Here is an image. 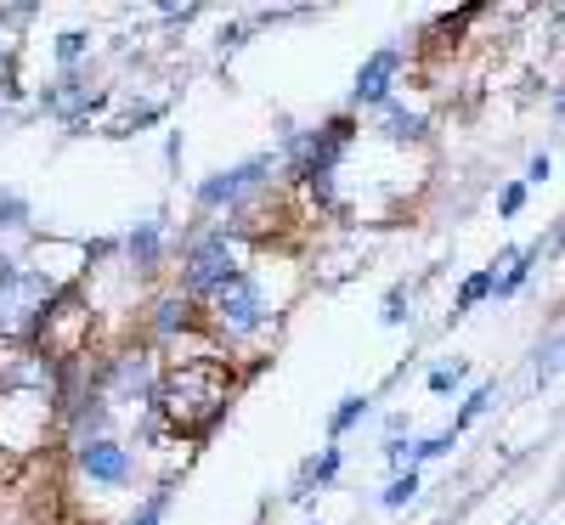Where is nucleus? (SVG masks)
I'll return each mask as SVG.
<instances>
[{"instance_id":"nucleus-24","label":"nucleus","mask_w":565,"mask_h":525,"mask_svg":"<svg viewBox=\"0 0 565 525\" xmlns=\"http://www.w3.org/2000/svg\"><path fill=\"white\" fill-rule=\"evenodd\" d=\"M380 322H385V328H407V322H413V289H407V282H391V289H385Z\"/></svg>"},{"instance_id":"nucleus-29","label":"nucleus","mask_w":565,"mask_h":525,"mask_svg":"<svg viewBox=\"0 0 565 525\" xmlns=\"http://www.w3.org/2000/svg\"><path fill=\"white\" fill-rule=\"evenodd\" d=\"M548 181H554V159H548V153H532V159H526V175H521V186L532 193V186H548Z\"/></svg>"},{"instance_id":"nucleus-2","label":"nucleus","mask_w":565,"mask_h":525,"mask_svg":"<svg viewBox=\"0 0 565 525\" xmlns=\"http://www.w3.org/2000/svg\"><path fill=\"white\" fill-rule=\"evenodd\" d=\"M232 407V356H181L170 367H159V390H153V418L170 429V436H193L210 441L221 418Z\"/></svg>"},{"instance_id":"nucleus-17","label":"nucleus","mask_w":565,"mask_h":525,"mask_svg":"<svg viewBox=\"0 0 565 525\" xmlns=\"http://www.w3.org/2000/svg\"><path fill=\"white\" fill-rule=\"evenodd\" d=\"M373 418V396L367 390H351V396H340V407L328 413V447H340L351 429H362Z\"/></svg>"},{"instance_id":"nucleus-1","label":"nucleus","mask_w":565,"mask_h":525,"mask_svg":"<svg viewBox=\"0 0 565 525\" xmlns=\"http://www.w3.org/2000/svg\"><path fill=\"white\" fill-rule=\"evenodd\" d=\"M295 294V277H289V260H249L232 282L199 306V328L210 333V351H249L260 345L266 333H277L282 322V306Z\"/></svg>"},{"instance_id":"nucleus-25","label":"nucleus","mask_w":565,"mask_h":525,"mask_svg":"<svg viewBox=\"0 0 565 525\" xmlns=\"http://www.w3.org/2000/svg\"><path fill=\"white\" fill-rule=\"evenodd\" d=\"M463 378H469L463 362H436L430 373H424V390H430V396H458V390H463Z\"/></svg>"},{"instance_id":"nucleus-22","label":"nucleus","mask_w":565,"mask_h":525,"mask_svg":"<svg viewBox=\"0 0 565 525\" xmlns=\"http://www.w3.org/2000/svg\"><path fill=\"white\" fill-rule=\"evenodd\" d=\"M418 492H424V474H418V469H396L391 481H385V492H380V508L396 514V508H407Z\"/></svg>"},{"instance_id":"nucleus-4","label":"nucleus","mask_w":565,"mask_h":525,"mask_svg":"<svg viewBox=\"0 0 565 525\" xmlns=\"http://www.w3.org/2000/svg\"><path fill=\"white\" fill-rule=\"evenodd\" d=\"M277 153L271 148H260V153H249V159H238V164H226V170H210L199 186H193V210H199V221H232L238 210H249L255 199H266L271 186H277Z\"/></svg>"},{"instance_id":"nucleus-3","label":"nucleus","mask_w":565,"mask_h":525,"mask_svg":"<svg viewBox=\"0 0 565 525\" xmlns=\"http://www.w3.org/2000/svg\"><path fill=\"white\" fill-rule=\"evenodd\" d=\"M249 266V249L232 237L221 221H199L193 232L181 237V266H175V282L170 289L181 294V300H193V306H204L221 282H232Z\"/></svg>"},{"instance_id":"nucleus-20","label":"nucleus","mask_w":565,"mask_h":525,"mask_svg":"<svg viewBox=\"0 0 565 525\" xmlns=\"http://www.w3.org/2000/svg\"><path fill=\"white\" fill-rule=\"evenodd\" d=\"M170 503H175V486L159 481V486L141 492V503L125 514V525H164V519H170Z\"/></svg>"},{"instance_id":"nucleus-7","label":"nucleus","mask_w":565,"mask_h":525,"mask_svg":"<svg viewBox=\"0 0 565 525\" xmlns=\"http://www.w3.org/2000/svg\"><path fill=\"white\" fill-rule=\"evenodd\" d=\"M108 108H114V85H90V68L57 74L52 85L34 90V114L57 119L63 136H90V125H97Z\"/></svg>"},{"instance_id":"nucleus-6","label":"nucleus","mask_w":565,"mask_h":525,"mask_svg":"<svg viewBox=\"0 0 565 525\" xmlns=\"http://www.w3.org/2000/svg\"><path fill=\"white\" fill-rule=\"evenodd\" d=\"M90 390H97L114 413H148L153 407V390H159V351L148 345H125L114 356H103L90 367Z\"/></svg>"},{"instance_id":"nucleus-8","label":"nucleus","mask_w":565,"mask_h":525,"mask_svg":"<svg viewBox=\"0 0 565 525\" xmlns=\"http://www.w3.org/2000/svg\"><path fill=\"white\" fill-rule=\"evenodd\" d=\"M74 458V481L85 492H97V497H119L141 481V452L125 447L119 436H103V441H85L68 452Z\"/></svg>"},{"instance_id":"nucleus-18","label":"nucleus","mask_w":565,"mask_h":525,"mask_svg":"<svg viewBox=\"0 0 565 525\" xmlns=\"http://www.w3.org/2000/svg\"><path fill=\"white\" fill-rule=\"evenodd\" d=\"M90 52H97V34H90V29H63V34L52 40V63H57V74L90 68Z\"/></svg>"},{"instance_id":"nucleus-9","label":"nucleus","mask_w":565,"mask_h":525,"mask_svg":"<svg viewBox=\"0 0 565 525\" xmlns=\"http://www.w3.org/2000/svg\"><path fill=\"white\" fill-rule=\"evenodd\" d=\"M52 429H57V413H52L45 396L0 390V447H7V452H40Z\"/></svg>"},{"instance_id":"nucleus-13","label":"nucleus","mask_w":565,"mask_h":525,"mask_svg":"<svg viewBox=\"0 0 565 525\" xmlns=\"http://www.w3.org/2000/svg\"><path fill=\"white\" fill-rule=\"evenodd\" d=\"M367 119H373V125H362V130H373L380 141H391V148H424V141H430V114L413 108L407 97L380 103Z\"/></svg>"},{"instance_id":"nucleus-32","label":"nucleus","mask_w":565,"mask_h":525,"mask_svg":"<svg viewBox=\"0 0 565 525\" xmlns=\"http://www.w3.org/2000/svg\"><path fill=\"white\" fill-rule=\"evenodd\" d=\"M181 153H186V136H181V130H170V136H164V164H170V170H181Z\"/></svg>"},{"instance_id":"nucleus-21","label":"nucleus","mask_w":565,"mask_h":525,"mask_svg":"<svg viewBox=\"0 0 565 525\" xmlns=\"http://www.w3.org/2000/svg\"><path fill=\"white\" fill-rule=\"evenodd\" d=\"M487 300H492V266L469 271V277L458 282V294H452V322H458V317H469V311H481Z\"/></svg>"},{"instance_id":"nucleus-11","label":"nucleus","mask_w":565,"mask_h":525,"mask_svg":"<svg viewBox=\"0 0 565 525\" xmlns=\"http://www.w3.org/2000/svg\"><path fill=\"white\" fill-rule=\"evenodd\" d=\"M119 255H125V271L130 277H159L164 266H170V215L164 210H153V215H141L125 237H119Z\"/></svg>"},{"instance_id":"nucleus-35","label":"nucleus","mask_w":565,"mask_h":525,"mask_svg":"<svg viewBox=\"0 0 565 525\" xmlns=\"http://www.w3.org/2000/svg\"><path fill=\"white\" fill-rule=\"evenodd\" d=\"M306 525H322V519H306Z\"/></svg>"},{"instance_id":"nucleus-10","label":"nucleus","mask_w":565,"mask_h":525,"mask_svg":"<svg viewBox=\"0 0 565 525\" xmlns=\"http://www.w3.org/2000/svg\"><path fill=\"white\" fill-rule=\"evenodd\" d=\"M402 68H407V52L402 45H380V52H367L362 57V68H356V79H351V103H345V114H373L380 103H391L396 97V85H402Z\"/></svg>"},{"instance_id":"nucleus-16","label":"nucleus","mask_w":565,"mask_h":525,"mask_svg":"<svg viewBox=\"0 0 565 525\" xmlns=\"http://www.w3.org/2000/svg\"><path fill=\"white\" fill-rule=\"evenodd\" d=\"M170 119V103L159 97V103H130L119 119H108L103 125V136H114V141H130V136H141V130H153V125H164Z\"/></svg>"},{"instance_id":"nucleus-27","label":"nucleus","mask_w":565,"mask_h":525,"mask_svg":"<svg viewBox=\"0 0 565 525\" xmlns=\"http://www.w3.org/2000/svg\"><path fill=\"white\" fill-rule=\"evenodd\" d=\"M249 34H255V23H221V34H215V52H221V57L244 52V45H249Z\"/></svg>"},{"instance_id":"nucleus-28","label":"nucleus","mask_w":565,"mask_h":525,"mask_svg":"<svg viewBox=\"0 0 565 525\" xmlns=\"http://www.w3.org/2000/svg\"><path fill=\"white\" fill-rule=\"evenodd\" d=\"M526 199H532V193H526L521 181H503V186H498V215H503V221H514V215L526 210Z\"/></svg>"},{"instance_id":"nucleus-31","label":"nucleus","mask_w":565,"mask_h":525,"mask_svg":"<svg viewBox=\"0 0 565 525\" xmlns=\"http://www.w3.org/2000/svg\"><path fill=\"white\" fill-rule=\"evenodd\" d=\"M18 74V40L12 34H0V79Z\"/></svg>"},{"instance_id":"nucleus-34","label":"nucleus","mask_w":565,"mask_h":525,"mask_svg":"<svg viewBox=\"0 0 565 525\" xmlns=\"http://www.w3.org/2000/svg\"><path fill=\"white\" fill-rule=\"evenodd\" d=\"M18 266H23V255H12V249H0V289L18 277Z\"/></svg>"},{"instance_id":"nucleus-26","label":"nucleus","mask_w":565,"mask_h":525,"mask_svg":"<svg viewBox=\"0 0 565 525\" xmlns=\"http://www.w3.org/2000/svg\"><path fill=\"white\" fill-rule=\"evenodd\" d=\"M554 373H559V328H548V340L537 345V362H532L537 390H548V385H554Z\"/></svg>"},{"instance_id":"nucleus-19","label":"nucleus","mask_w":565,"mask_h":525,"mask_svg":"<svg viewBox=\"0 0 565 525\" xmlns=\"http://www.w3.org/2000/svg\"><path fill=\"white\" fill-rule=\"evenodd\" d=\"M492 401H498V378H481V385L476 390H463V401H458V413H452V436H463V429L469 424H476V418H487L492 413Z\"/></svg>"},{"instance_id":"nucleus-30","label":"nucleus","mask_w":565,"mask_h":525,"mask_svg":"<svg viewBox=\"0 0 565 525\" xmlns=\"http://www.w3.org/2000/svg\"><path fill=\"white\" fill-rule=\"evenodd\" d=\"M380 429H385V441H407V436H413V413L391 407V413L380 418Z\"/></svg>"},{"instance_id":"nucleus-12","label":"nucleus","mask_w":565,"mask_h":525,"mask_svg":"<svg viewBox=\"0 0 565 525\" xmlns=\"http://www.w3.org/2000/svg\"><path fill=\"white\" fill-rule=\"evenodd\" d=\"M141 322H148V351H164V345H181L186 333H199V306L181 300L175 289H159L148 311H141Z\"/></svg>"},{"instance_id":"nucleus-23","label":"nucleus","mask_w":565,"mask_h":525,"mask_svg":"<svg viewBox=\"0 0 565 525\" xmlns=\"http://www.w3.org/2000/svg\"><path fill=\"white\" fill-rule=\"evenodd\" d=\"M7 232H34V204L23 193H12V186L0 193V237Z\"/></svg>"},{"instance_id":"nucleus-5","label":"nucleus","mask_w":565,"mask_h":525,"mask_svg":"<svg viewBox=\"0 0 565 525\" xmlns=\"http://www.w3.org/2000/svg\"><path fill=\"white\" fill-rule=\"evenodd\" d=\"M68 289V282H57L52 271L40 266H18V277L0 289V345L12 351H40V333H45V317H52V300Z\"/></svg>"},{"instance_id":"nucleus-14","label":"nucleus","mask_w":565,"mask_h":525,"mask_svg":"<svg viewBox=\"0 0 565 525\" xmlns=\"http://www.w3.org/2000/svg\"><path fill=\"white\" fill-rule=\"evenodd\" d=\"M554 244H559V232L537 237V244H526V249H514V255H509V266L492 277V300H514V294H521L526 282L537 277V266H543V255H548Z\"/></svg>"},{"instance_id":"nucleus-33","label":"nucleus","mask_w":565,"mask_h":525,"mask_svg":"<svg viewBox=\"0 0 565 525\" xmlns=\"http://www.w3.org/2000/svg\"><path fill=\"white\" fill-rule=\"evenodd\" d=\"M193 18H199V7H159V23H181L186 29Z\"/></svg>"},{"instance_id":"nucleus-15","label":"nucleus","mask_w":565,"mask_h":525,"mask_svg":"<svg viewBox=\"0 0 565 525\" xmlns=\"http://www.w3.org/2000/svg\"><path fill=\"white\" fill-rule=\"evenodd\" d=\"M340 469H345V447H317V452L300 463V474H295L289 503H311V497H322L328 486L340 481Z\"/></svg>"}]
</instances>
